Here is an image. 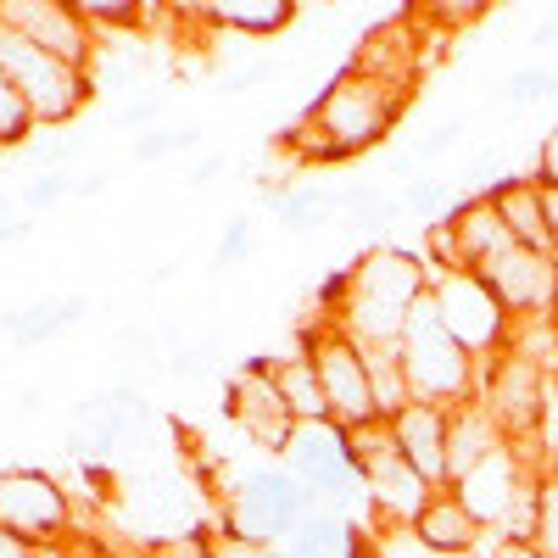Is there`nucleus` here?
<instances>
[{"instance_id": "09e8293b", "label": "nucleus", "mask_w": 558, "mask_h": 558, "mask_svg": "<svg viewBox=\"0 0 558 558\" xmlns=\"http://www.w3.org/2000/svg\"><path fill=\"white\" fill-rule=\"evenodd\" d=\"M223 168H229V157L213 151V157H202V162L191 168V184H213V179H223Z\"/></svg>"}, {"instance_id": "a19ab883", "label": "nucleus", "mask_w": 558, "mask_h": 558, "mask_svg": "<svg viewBox=\"0 0 558 558\" xmlns=\"http://www.w3.org/2000/svg\"><path fill=\"white\" fill-rule=\"evenodd\" d=\"M207 347H179L173 357H168V375H179V380H191V375H207Z\"/></svg>"}, {"instance_id": "7c9ffc66", "label": "nucleus", "mask_w": 558, "mask_h": 558, "mask_svg": "<svg viewBox=\"0 0 558 558\" xmlns=\"http://www.w3.org/2000/svg\"><path fill=\"white\" fill-rule=\"evenodd\" d=\"M531 547L542 558H558V475L547 470L542 475V492H536V531H531Z\"/></svg>"}, {"instance_id": "de8ad7c7", "label": "nucleus", "mask_w": 558, "mask_h": 558, "mask_svg": "<svg viewBox=\"0 0 558 558\" xmlns=\"http://www.w3.org/2000/svg\"><path fill=\"white\" fill-rule=\"evenodd\" d=\"M486 558H542L531 542H492L486 536Z\"/></svg>"}, {"instance_id": "1a4fd4ad", "label": "nucleus", "mask_w": 558, "mask_h": 558, "mask_svg": "<svg viewBox=\"0 0 558 558\" xmlns=\"http://www.w3.org/2000/svg\"><path fill=\"white\" fill-rule=\"evenodd\" d=\"M547 380H553L547 368L531 363V357H520L514 347H502V352L481 368V402H486V413L497 418V430L514 441V447L536 441L542 402H547Z\"/></svg>"}, {"instance_id": "58836bf2", "label": "nucleus", "mask_w": 558, "mask_h": 558, "mask_svg": "<svg viewBox=\"0 0 558 558\" xmlns=\"http://www.w3.org/2000/svg\"><path fill=\"white\" fill-rule=\"evenodd\" d=\"M28 229H34V218L17 213V196L12 191H0V246H17Z\"/></svg>"}, {"instance_id": "a211bd4d", "label": "nucleus", "mask_w": 558, "mask_h": 558, "mask_svg": "<svg viewBox=\"0 0 558 558\" xmlns=\"http://www.w3.org/2000/svg\"><path fill=\"white\" fill-rule=\"evenodd\" d=\"M441 223L452 229L458 263L470 268V274H481L492 257H502L508 246H514V241H508V229H502V218H497V207H492V196H470V202H458Z\"/></svg>"}, {"instance_id": "423d86ee", "label": "nucleus", "mask_w": 558, "mask_h": 558, "mask_svg": "<svg viewBox=\"0 0 558 558\" xmlns=\"http://www.w3.org/2000/svg\"><path fill=\"white\" fill-rule=\"evenodd\" d=\"M313 368H318V386H324V402H330V425L341 430H357L368 425V418H380L375 408V386H368V357L363 347L341 330V324H313V330L302 336Z\"/></svg>"}, {"instance_id": "9d476101", "label": "nucleus", "mask_w": 558, "mask_h": 558, "mask_svg": "<svg viewBox=\"0 0 558 558\" xmlns=\"http://www.w3.org/2000/svg\"><path fill=\"white\" fill-rule=\"evenodd\" d=\"M0 531H12V536H23L34 547L68 542V531H73V497L62 492L57 475L28 470V463L0 470Z\"/></svg>"}, {"instance_id": "c85d7f7f", "label": "nucleus", "mask_w": 558, "mask_h": 558, "mask_svg": "<svg viewBox=\"0 0 558 558\" xmlns=\"http://www.w3.org/2000/svg\"><path fill=\"white\" fill-rule=\"evenodd\" d=\"M84 151V134H68V129H57V134H34L28 146H23V157L34 162V173H68V162Z\"/></svg>"}, {"instance_id": "37998d69", "label": "nucleus", "mask_w": 558, "mask_h": 558, "mask_svg": "<svg viewBox=\"0 0 558 558\" xmlns=\"http://www.w3.org/2000/svg\"><path fill=\"white\" fill-rule=\"evenodd\" d=\"M107 179H112V168H89V173H73V196H78V202L101 196V191H107Z\"/></svg>"}, {"instance_id": "f03ea898", "label": "nucleus", "mask_w": 558, "mask_h": 558, "mask_svg": "<svg viewBox=\"0 0 558 558\" xmlns=\"http://www.w3.org/2000/svg\"><path fill=\"white\" fill-rule=\"evenodd\" d=\"M402 107H408V84H391V78H380V73L347 68V73L313 101L307 123L291 129L286 146H296L307 162H347V157H363V151H375L380 140L397 129Z\"/></svg>"}, {"instance_id": "393cba45", "label": "nucleus", "mask_w": 558, "mask_h": 558, "mask_svg": "<svg viewBox=\"0 0 558 558\" xmlns=\"http://www.w3.org/2000/svg\"><path fill=\"white\" fill-rule=\"evenodd\" d=\"M268 213L286 229H324L341 213V191H324V184H286V191L268 196Z\"/></svg>"}, {"instance_id": "c756f323", "label": "nucleus", "mask_w": 558, "mask_h": 558, "mask_svg": "<svg viewBox=\"0 0 558 558\" xmlns=\"http://www.w3.org/2000/svg\"><path fill=\"white\" fill-rule=\"evenodd\" d=\"M558 89V73L553 68H520V73H508L502 78V107H542L547 96Z\"/></svg>"}, {"instance_id": "6ab92c4d", "label": "nucleus", "mask_w": 558, "mask_h": 558, "mask_svg": "<svg viewBox=\"0 0 558 558\" xmlns=\"http://www.w3.org/2000/svg\"><path fill=\"white\" fill-rule=\"evenodd\" d=\"M291 558H375V542L363 536V525L341 508H313V514L291 531L286 542Z\"/></svg>"}, {"instance_id": "a878e982", "label": "nucleus", "mask_w": 558, "mask_h": 558, "mask_svg": "<svg viewBox=\"0 0 558 558\" xmlns=\"http://www.w3.org/2000/svg\"><path fill=\"white\" fill-rule=\"evenodd\" d=\"M363 357H368V386H375V408H380V418H397V413L413 402L397 347H363Z\"/></svg>"}, {"instance_id": "ea45409f", "label": "nucleus", "mask_w": 558, "mask_h": 558, "mask_svg": "<svg viewBox=\"0 0 558 558\" xmlns=\"http://www.w3.org/2000/svg\"><path fill=\"white\" fill-rule=\"evenodd\" d=\"M157 330H118L112 336V347H118V357H157Z\"/></svg>"}, {"instance_id": "49530a36", "label": "nucleus", "mask_w": 558, "mask_h": 558, "mask_svg": "<svg viewBox=\"0 0 558 558\" xmlns=\"http://www.w3.org/2000/svg\"><path fill=\"white\" fill-rule=\"evenodd\" d=\"M542 218H547V235H553V257H558V184H542Z\"/></svg>"}, {"instance_id": "20e7f679", "label": "nucleus", "mask_w": 558, "mask_h": 558, "mask_svg": "<svg viewBox=\"0 0 558 558\" xmlns=\"http://www.w3.org/2000/svg\"><path fill=\"white\" fill-rule=\"evenodd\" d=\"M397 357H402V375H408V391L413 402H430V408H463L481 397V368L470 352L452 341V330L441 324L436 302L425 296L413 307L408 330L397 341Z\"/></svg>"}, {"instance_id": "f8f14e48", "label": "nucleus", "mask_w": 558, "mask_h": 558, "mask_svg": "<svg viewBox=\"0 0 558 558\" xmlns=\"http://www.w3.org/2000/svg\"><path fill=\"white\" fill-rule=\"evenodd\" d=\"M223 413L241 425L246 441H257L263 452H286L291 430H296V418L286 408V397H279V380H274V357H252L241 363L235 375H229L223 386Z\"/></svg>"}, {"instance_id": "5fc2aeb1", "label": "nucleus", "mask_w": 558, "mask_h": 558, "mask_svg": "<svg viewBox=\"0 0 558 558\" xmlns=\"http://www.w3.org/2000/svg\"><path fill=\"white\" fill-rule=\"evenodd\" d=\"M558 39V17H547V23H536V34H531V45H553Z\"/></svg>"}, {"instance_id": "13d9d810", "label": "nucleus", "mask_w": 558, "mask_h": 558, "mask_svg": "<svg viewBox=\"0 0 558 558\" xmlns=\"http://www.w3.org/2000/svg\"><path fill=\"white\" fill-rule=\"evenodd\" d=\"M101 558H107V553H101Z\"/></svg>"}, {"instance_id": "dca6fc26", "label": "nucleus", "mask_w": 558, "mask_h": 558, "mask_svg": "<svg viewBox=\"0 0 558 558\" xmlns=\"http://www.w3.org/2000/svg\"><path fill=\"white\" fill-rule=\"evenodd\" d=\"M391 430H397V452H402L436 492H447V486H452V475H447V408L408 402V408L391 418Z\"/></svg>"}, {"instance_id": "79ce46f5", "label": "nucleus", "mask_w": 558, "mask_h": 558, "mask_svg": "<svg viewBox=\"0 0 558 558\" xmlns=\"http://www.w3.org/2000/svg\"><path fill=\"white\" fill-rule=\"evenodd\" d=\"M536 184H558V123L542 134V151H536Z\"/></svg>"}, {"instance_id": "2eb2a0df", "label": "nucleus", "mask_w": 558, "mask_h": 558, "mask_svg": "<svg viewBox=\"0 0 558 558\" xmlns=\"http://www.w3.org/2000/svg\"><path fill=\"white\" fill-rule=\"evenodd\" d=\"M134 425H140V391L134 386H107L89 402H78L73 425H68V447H73V458H96V452L129 441Z\"/></svg>"}, {"instance_id": "bb28decb", "label": "nucleus", "mask_w": 558, "mask_h": 558, "mask_svg": "<svg viewBox=\"0 0 558 558\" xmlns=\"http://www.w3.org/2000/svg\"><path fill=\"white\" fill-rule=\"evenodd\" d=\"M34 112H28V101L17 96V84L7 78V68H0V151H23L28 140H34Z\"/></svg>"}, {"instance_id": "f704fd0d", "label": "nucleus", "mask_w": 558, "mask_h": 558, "mask_svg": "<svg viewBox=\"0 0 558 558\" xmlns=\"http://www.w3.org/2000/svg\"><path fill=\"white\" fill-rule=\"evenodd\" d=\"M78 17L96 28V39H101V28H134L146 12H140L134 0H123V7H118V0H78Z\"/></svg>"}, {"instance_id": "6e6552de", "label": "nucleus", "mask_w": 558, "mask_h": 558, "mask_svg": "<svg viewBox=\"0 0 558 558\" xmlns=\"http://www.w3.org/2000/svg\"><path fill=\"white\" fill-rule=\"evenodd\" d=\"M279 463L318 497V508H341L347 492H363V475H357V458H352V441L341 425H296L286 452H279ZM368 502V492H363Z\"/></svg>"}, {"instance_id": "ddd939ff", "label": "nucleus", "mask_w": 558, "mask_h": 558, "mask_svg": "<svg viewBox=\"0 0 558 558\" xmlns=\"http://www.w3.org/2000/svg\"><path fill=\"white\" fill-rule=\"evenodd\" d=\"M492 296L508 307V318H558V257L553 252H525L508 246L481 268Z\"/></svg>"}, {"instance_id": "3c124183", "label": "nucleus", "mask_w": 558, "mask_h": 558, "mask_svg": "<svg viewBox=\"0 0 558 558\" xmlns=\"http://www.w3.org/2000/svg\"><path fill=\"white\" fill-rule=\"evenodd\" d=\"M34 558H89V553H84V547H73V536H68V542H45Z\"/></svg>"}, {"instance_id": "e433bc0d", "label": "nucleus", "mask_w": 558, "mask_h": 558, "mask_svg": "<svg viewBox=\"0 0 558 558\" xmlns=\"http://www.w3.org/2000/svg\"><path fill=\"white\" fill-rule=\"evenodd\" d=\"M241 257H252V218H229V223H223V241H218V252H213V263L229 268V263H241Z\"/></svg>"}, {"instance_id": "c03bdc74", "label": "nucleus", "mask_w": 558, "mask_h": 558, "mask_svg": "<svg viewBox=\"0 0 558 558\" xmlns=\"http://www.w3.org/2000/svg\"><path fill=\"white\" fill-rule=\"evenodd\" d=\"M218 558H291L286 547H246V542H223L218 536Z\"/></svg>"}, {"instance_id": "cd10ccee", "label": "nucleus", "mask_w": 558, "mask_h": 558, "mask_svg": "<svg viewBox=\"0 0 558 558\" xmlns=\"http://www.w3.org/2000/svg\"><path fill=\"white\" fill-rule=\"evenodd\" d=\"M202 146V123H173V129H151L134 140V162H162V157H184Z\"/></svg>"}, {"instance_id": "f3484780", "label": "nucleus", "mask_w": 558, "mask_h": 558, "mask_svg": "<svg viewBox=\"0 0 558 558\" xmlns=\"http://www.w3.org/2000/svg\"><path fill=\"white\" fill-rule=\"evenodd\" d=\"M492 207L508 229V241L525 246V252H553V235H547V218H542V184L536 173H508L492 184Z\"/></svg>"}, {"instance_id": "603ef678", "label": "nucleus", "mask_w": 558, "mask_h": 558, "mask_svg": "<svg viewBox=\"0 0 558 558\" xmlns=\"http://www.w3.org/2000/svg\"><path fill=\"white\" fill-rule=\"evenodd\" d=\"M39 402H45V386H28V391H17V402H12V413L23 418V413H34Z\"/></svg>"}, {"instance_id": "4be33fe9", "label": "nucleus", "mask_w": 558, "mask_h": 558, "mask_svg": "<svg viewBox=\"0 0 558 558\" xmlns=\"http://www.w3.org/2000/svg\"><path fill=\"white\" fill-rule=\"evenodd\" d=\"M84 313H89V296H34L12 313H0V336L12 347H45V341L68 336Z\"/></svg>"}, {"instance_id": "0eeeda50", "label": "nucleus", "mask_w": 558, "mask_h": 558, "mask_svg": "<svg viewBox=\"0 0 558 558\" xmlns=\"http://www.w3.org/2000/svg\"><path fill=\"white\" fill-rule=\"evenodd\" d=\"M430 302H436L441 324L452 330V341L475 363H492L508 347V336H514V318H508V307L492 296V286L481 274H463V268L430 274Z\"/></svg>"}, {"instance_id": "7ed1b4c3", "label": "nucleus", "mask_w": 558, "mask_h": 558, "mask_svg": "<svg viewBox=\"0 0 558 558\" xmlns=\"http://www.w3.org/2000/svg\"><path fill=\"white\" fill-rule=\"evenodd\" d=\"M318 508V497L286 470V463H252L223 481L218 497V525L223 542H246V547H286L291 531Z\"/></svg>"}, {"instance_id": "a18cd8bd", "label": "nucleus", "mask_w": 558, "mask_h": 558, "mask_svg": "<svg viewBox=\"0 0 558 558\" xmlns=\"http://www.w3.org/2000/svg\"><path fill=\"white\" fill-rule=\"evenodd\" d=\"M157 112H162V101L151 96V101H134V107H123V112H118V123H123V129H146Z\"/></svg>"}, {"instance_id": "4468645a", "label": "nucleus", "mask_w": 558, "mask_h": 558, "mask_svg": "<svg viewBox=\"0 0 558 558\" xmlns=\"http://www.w3.org/2000/svg\"><path fill=\"white\" fill-rule=\"evenodd\" d=\"M363 492H368V514L386 531H413V520L425 514V502L436 497V486L413 470L402 452H386L363 470Z\"/></svg>"}, {"instance_id": "473e14b6", "label": "nucleus", "mask_w": 558, "mask_h": 558, "mask_svg": "<svg viewBox=\"0 0 558 558\" xmlns=\"http://www.w3.org/2000/svg\"><path fill=\"white\" fill-rule=\"evenodd\" d=\"M341 213H347V223H380L397 213V202L380 184H352V191H341Z\"/></svg>"}, {"instance_id": "864d4df0", "label": "nucleus", "mask_w": 558, "mask_h": 558, "mask_svg": "<svg viewBox=\"0 0 558 558\" xmlns=\"http://www.w3.org/2000/svg\"><path fill=\"white\" fill-rule=\"evenodd\" d=\"M413 173V151H397L391 162H386V179H408Z\"/></svg>"}, {"instance_id": "9b49d317", "label": "nucleus", "mask_w": 558, "mask_h": 558, "mask_svg": "<svg viewBox=\"0 0 558 558\" xmlns=\"http://www.w3.org/2000/svg\"><path fill=\"white\" fill-rule=\"evenodd\" d=\"M0 28L39 45V51H51L57 62L89 73V62H96L101 39L96 28H89L78 17V7H68V0H0Z\"/></svg>"}, {"instance_id": "8fccbe9b", "label": "nucleus", "mask_w": 558, "mask_h": 558, "mask_svg": "<svg viewBox=\"0 0 558 558\" xmlns=\"http://www.w3.org/2000/svg\"><path fill=\"white\" fill-rule=\"evenodd\" d=\"M39 547L34 542H23V536H12V531H0V558H34Z\"/></svg>"}, {"instance_id": "39448f33", "label": "nucleus", "mask_w": 558, "mask_h": 558, "mask_svg": "<svg viewBox=\"0 0 558 558\" xmlns=\"http://www.w3.org/2000/svg\"><path fill=\"white\" fill-rule=\"evenodd\" d=\"M0 68H7V78L17 84V96L28 101L39 129H68L89 107V96H96V78L89 73L57 62L51 51H39V45H28V39H17L7 28H0Z\"/></svg>"}, {"instance_id": "b1692460", "label": "nucleus", "mask_w": 558, "mask_h": 558, "mask_svg": "<svg viewBox=\"0 0 558 558\" xmlns=\"http://www.w3.org/2000/svg\"><path fill=\"white\" fill-rule=\"evenodd\" d=\"M274 380H279V397H286L296 425H324V418H330V402H324V386H318V368H313L307 347H296L291 357H274Z\"/></svg>"}, {"instance_id": "412c9836", "label": "nucleus", "mask_w": 558, "mask_h": 558, "mask_svg": "<svg viewBox=\"0 0 558 558\" xmlns=\"http://www.w3.org/2000/svg\"><path fill=\"white\" fill-rule=\"evenodd\" d=\"M497 447H508V436L497 430V418L486 413V402H463V408H447V475L463 481L475 470V463H486Z\"/></svg>"}, {"instance_id": "aec40b11", "label": "nucleus", "mask_w": 558, "mask_h": 558, "mask_svg": "<svg viewBox=\"0 0 558 558\" xmlns=\"http://www.w3.org/2000/svg\"><path fill=\"white\" fill-rule=\"evenodd\" d=\"M413 542L430 547V553H447V558H475L486 547V531L470 520V508H463L452 492H436L425 502V514L413 520Z\"/></svg>"}, {"instance_id": "72a5a7b5", "label": "nucleus", "mask_w": 558, "mask_h": 558, "mask_svg": "<svg viewBox=\"0 0 558 558\" xmlns=\"http://www.w3.org/2000/svg\"><path fill=\"white\" fill-rule=\"evenodd\" d=\"M402 207L413 213V218H430V223H441L452 207H447V179H408V196H402Z\"/></svg>"}, {"instance_id": "c9c22d12", "label": "nucleus", "mask_w": 558, "mask_h": 558, "mask_svg": "<svg viewBox=\"0 0 558 558\" xmlns=\"http://www.w3.org/2000/svg\"><path fill=\"white\" fill-rule=\"evenodd\" d=\"M458 140H463V118H441V123H430L425 134H418V146H413V162H436V157H447Z\"/></svg>"}, {"instance_id": "5701e85b", "label": "nucleus", "mask_w": 558, "mask_h": 558, "mask_svg": "<svg viewBox=\"0 0 558 558\" xmlns=\"http://www.w3.org/2000/svg\"><path fill=\"white\" fill-rule=\"evenodd\" d=\"M202 23L229 28V34L268 39V34H286V28L296 23V7H291V0H207Z\"/></svg>"}, {"instance_id": "4c0bfd02", "label": "nucleus", "mask_w": 558, "mask_h": 558, "mask_svg": "<svg viewBox=\"0 0 558 558\" xmlns=\"http://www.w3.org/2000/svg\"><path fill=\"white\" fill-rule=\"evenodd\" d=\"M268 78H279V62H246V68H235V73H223L218 96H246V89H257V84H268Z\"/></svg>"}, {"instance_id": "2f4dec72", "label": "nucleus", "mask_w": 558, "mask_h": 558, "mask_svg": "<svg viewBox=\"0 0 558 558\" xmlns=\"http://www.w3.org/2000/svg\"><path fill=\"white\" fill-rule=\"evenodd\" d=\"M23 213L34 218V213H51V207H62V202H73V173H34L28 184H23Z\"/></svg>"}, {"instance_id": "6e6d98bb", "label": "nucleus", "mask_w": 558, "mask_h": 558, "mask_svg": "<svg viewBox=\"0 0 558 558\" xmlns=\"http://www.w3.org/2000/svg\"><path fill=\"white\" fill-rule=\"evenodd\" d=\"M553 380H558V318H553Z\"/></svg>"}, {"instance_id": "4d7b16f0", "label": "nucleus", "mask_w": 558, "mask_h": 558, "mask_svg": "<svg viewBox=\"0 0 558 558\" xmlns=\"http://www.w3.org/2000/svg\"><path fill=\"white\" fill-rule=\"evenodd\" d=\"M481 558H486V553H481Z\"/></svg>"}, {"instance_id": "f257e3e1", "label": "nucleus", "mask_w": 558, "mask_h": 558, "mask_svg": "<svg viewBox=\"0 0 558 558\" xmlns=\"http://www.w3.org/2000/svg\"><path fill=\"white\" fill-rule=\"evenodd\" d=\"M324 296L336 302L330 324H341L357 347H397L413 307L430 296V263H418L413 252H397V246H380L341 279H330Z\"/></svg>"}]
</instances>
